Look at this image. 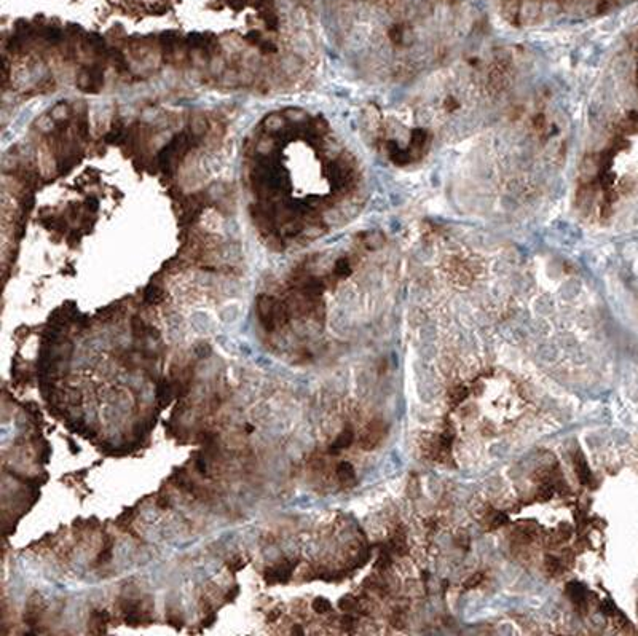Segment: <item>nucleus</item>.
<instances>
[{"mask_svg": "<svg viewBox=\"0 0 638 636\" xmlns=\"http://www.w3.org/2000/svg\"><path fill=\"white\" fill-rule=\"evenodd\" d=\"M188 148H190V137L185 133L174 136V139L158 155V163L163 167V171H169L176 161L184 158V155L188 152Z\"/></svg>", "mask_w": 638, "mask_h": 636, "instance_id": "nucleus-1", "label": "nucleus"}, {"mask_svg": "<svg viewBox=\"0 0 638 636\" xmlns=\"http://www.w3.org/2000/svg\"><path fill=\"white\" fill-rule=\"evenodd\" d=\"M276 306H278V300L273 299L270 295H259L255 300V309H257V317L262 324V327L267 330V332H273V330L278 327L276 324Z\"/></svg>", "mask_w": 638, "mask_h": 636, "instance_id": "nucleus-2", "label": "nucleus"}, {"mask_svg": "<svg viewBox=\"0 0 638 636\" xmlns=\"http://www.w3.org/2000/svg\"><path fill=\"white\" fill-rule=\"evenodd\" d=\"M385 435H386V424L382 419H373V421L367 424V428L364 429L361 438H359V445L364 450H373L382 443Z\"/></svg>", "mask_w": 638, "mask_h": 636, "instance_id": "nucleus-3", "label": "nucleus"}, {"mask_svg": "<svg viewBox=\"0 0 638 636\" xmlns=\"http://www.w3.org/2000/svg\"><path fill=\"white\" fill-rule=\"evenodd\" d=\"M298 565V560H284L278 566H271L263 572V579L267 584H287L294 569Z\"/></svg>", "mask_w": 638, "mask_h": 636, "instance_id": "nucleus-4", "label": "nucleus"}, {"mask_svg": "<svg viewBox=\"0 0 638 636\" xmlns=\"http://www.w3.org/2000/svg\"><path fill=\"white\" fill-rule=\"evenodd\" d=\"M174 396V386L173 383L166 380V378H161L160 383L157 384V401L160 407H168L169 402Z\"/></svg>", "mask_w": 638, "mask_h": 636, "instance_id": "nucleus-5", "label": "nucleus"}, {"mask_svg": "<svg viewBox=\"0 0 638 636\" xmlns=\"http://www.w3.org/2000/svg\"><path fill=\"white\" fill-rule=\"evenodd\" d=\"M108 620H110V615H108L106 609H103V611H93L90 619V632L94 635L106 633V625L108 624Z\"/></svg>", "mask_w": 638, "mask_h": 636, "instance_id": "nucleus-6", "label": "nucleus"}, {"mask_svg": "<svg viewBox=\"0 0 638 636\" xmlns=\"http://www.w3.org/2000/svg\"><path fill=\"white\" fill-rule=\"evenodd\" d=\"M177 42H179V35L176 32L161 33L160 43H161V48H163V56H165V61H171L173 53L176 50V46H177Z\"/></svg>", "mask_w": 638, "mask_h": 636, "instance_id": "nucleus-7", "label": "nucleus"}, {"mask_svg": "<svg viewBox=\"0 0 638 636\" xmlns=\"http://www.w3.org/2000/svg\"><path fill=\"white\" fill-rule=\"evenodd\" d=\"M88 78H90V93H96L99 91V88L103 86L104 83V69L98 64H94L91 67L85 69Z\"/></svg>", "mask_w": 638, "mask_h": 636, "instance_id": "nucleus-8", "label": "nucleus"}, {"mask_svg": "<svg viewBox=\"0 0 638 636\" xmlns=\"http://www.w3.org/2000/svg\"><path fill=\"white\" fill-rule=\"evenodd\" d=\"M354 440V432H353L351 428H346L340 432V435L337 437V440L332 443L330 446V453H337L343 448H348V446Z\"/></svg>", "mask_w": 638, "mask_h": 636, "instance_id": "nucleus-9", "label": "nucleus"}, {"mask_svg": "<svg viewBox=\"0 0 638 636\" xmlns=\"http://www.w3.org/2000/svg\"><path fill=\"white\" fill-rule=\"evenodd\" d=\"M567 593H568L569 600H571L573 603H576L578 606L584 603L586 597H587V592H586L584 585L579 584V582H571V584H568Z\"/></svg>", "mask_w": 638, "mask_h": 636, "instance_id": "nucleus-10", "label": "nucleus"}, {"mask_svg": "<svg viewBox=\"0 0 638 636\" xmlns=\"http://www.w3.org/2000/svg\"><path fill=\"white\" fill-rule=\"evenodd\" d=\"M86 43H88V46H90V50L93 53H96L98 56H107L108 48L104 42V38L98 35V33H90V35H86Z\"/></svg>", "mask_w": 638, "mask_h": 636, "instance_id": "nucleus-11", "label": "nucleus"}, {"mask_svg": "<svg viewBox=\"0 0 638 636\" xmlns=\"http://www.w3.org/2000/svg\"><path fill=\"white\" fill-rule=\"evenodd\" d=\"M574 468H576V475H578L579 482L582 485H589V482H590V472H589L586 459L582 458L581 453H578V455L574 456Z\"/></svg>", "mask_w": 638, "mask_h": 636, "instance_id": "nucleus-12", "label": "nucleus"}, {"mask_svg": "<svg viewBox=\"0 0 638 636\" xmlns=\"http://www.w3.org/2000/svg\"><path fill=\"white\" fill-rule=\"evenodd\" d=\"M337 477L343 485H353L356 480V473L350 463H340L337 468Z\"/></svg>", "mask_w": 638, "mask_h": 636, "instance_id": "nucleus-13", "label": "nucleus"}, {"mask_svg": "<svg viewBox=\"0 0 638 636\" xmlns=\"http://www.w3.org/2000/svg\"><path fill=\"white\" fill-rule=\"evenodd\" d=\"M163 297H165V292L158 286H153V284L144 290V301L147 304H158L163 301Z\"/></svg>", "mask_w": 638, "mask_h": 636, "instance_id": "nucleus-14", "label": "nucleus"}, {"mask_svg": "<svg viewBox=\"0 0 638 636\" xmlns=\"http://www.w3.org/2000/svg\"><path fill=\"white\" fill-rule=\"evenodd\" d=\"M148 329H150V327H147L145 322L142 321L139 316H133V319H131V332H133V336L136 338V340H142V338H145L148 335Z\"/></svg>", "mask_w": 638, "mask_h": 636, "instance_id": "nucleus-15", "label": "nucleus"}, {"mask_svg": "<svg viewBox=\"0 0 638 636\" xmlns=\"http://www.w3.org/2000/svg\"><path fill=\"white\" fill-rule=\"evenodd\" d=\"M112 549H113V540L110 537H107L106 539V544L103 545V550H101L99 557H98V563L99 565H104V563H107V561L112 558Z\"/></svg>", "mask_w": 638, "mask_h": 636, "instance_id": "nucleus-16", "label": "nucleus"}, {"mask_svg": "<svg viewBox=\"0 0 638 636\" xmlns=\"http://www.w3.org/2000/svg\"><path fill=\"white\" fill-rule=\"evenodd\" d=\"M313 611L315 612H318V614H325V612H329L330 609H332V604H330V601L329 600H325V598H322V597H319V598H316L315 601H313Z\"/></svg>", "mask_w": 638, "mask_h": 636, "instance_id": "nucleus-17", "label": "nucleus"}, {"mask_svg": "<svg viewBox=\"0 0 638 636\" xmlns=\"http://www.w3.org/2000/svg\"><path fill=\"white\" fill-rule=\"evenodd\" d=\"M467 397V389L463 386H457L450 392V402L452 405H460Z\"/></svg>", "mask_w": 638, "mask_h": 636, "instance_id": "nucleus-18", "label": "nucleus"}, {"mask_svg": "<svg viewBox=\"0 0 638 636\" xmlns=\"http://www.w3.org/2000/svg\"><path fill=\"white\" fill-rule=\"evenodd\" d=\"M244 566H246V560H244L243 557H240V555H236V557H232L230 560H227V568L232 572L241 571Z\"/></svg>", "mask_w": 638, "mask_h": 636, "instance_id": "nucleus-19", "label": "nucleus"}, {"mask_svg": "<svg viewBox=\"0 0 638 636\" xmlns=\"http://www.w3.org/2000/svg\"><path fill=\"white\" fill-rule=\"evenodd\" d=\"M338 606H340V609L342 611H345V612H351V611H354V609L357 607V600H354L353 597H343L340 601H338Z\"/></svg>", "mask_w": 638, "mask_h": 636, "instance_id": "nucleus-20", "label": "nucleus"}, {"mask_svg": "<svg viewBox=\"0 0 638 636\" xmlns=\"http://www.w3.org/2000/svg\"><path fill=\"white\" fill-rule=\"evenodd\" d=\"M335 274L337 276H340V277H346L350 273H351V268H350V263H348V260L346 259H340L337 263H335Z\"/></svg>", "mask_w": 638, "mask_h": 636, "instance_id": "nucleus-21", "label": "nucleus"}, {"mask_svg": "<svg viewBox=\"0 0 638 636\" xmlns=\"http://www.w3.org/2000/svg\"><path fill=\"white\" fill-rule=\"evenodd\" d=\"M43 38L50 43H58L61 40V31L56 28H46L43 31Z\"/></svg>", "mask_w": 638, "mask_h": 636, "instance_id": "nucleus-22", "label": "nucleus"}, {"mask_svg": "<svg viewBox=\"0 0 638 636\" xmlns=\"http://www.w3.org/2000/svg\"><path fill=\"white\" fill-rule=\"evenodd\" d=\"M391 544H392V547H394V550H396L397 553H404V552H405V549H407L405 536H404V534H399V533H397L396 536H392Z\"/></svg>", "mask_w": 638, "mask_h": 636, "instance_id": "nucleus-23", "label": "nucleus"}, {"mask_svg": "<svg viewBox=\"0 0 638 636\" xmlns=\"http://www.w3.org/2000/svg\"><path fill=\"white\" fill-rule=\"evenodd\" d=\"M546 568H547V571L551 572V574H557V572L562 571V563H560L559 558L547 557L546 558Z\"/></svg>", "mask_w": 638, "mask_h": 636, "instance_id": "nucleus-24", "label": "nucleus"}, {"mask_svg": "<svg viewBox=\"0 0 638 636\" xmlns=\"http://www.w3.org/2000/svg\"><path fill=\"white\" fill-rule=\"evenodd\" d=\"M168 624H169V625H173L174 628H182V627H184V619L179 617V614H177V612H176V614L169 612V614H168Z\"/></svg>", "mask_w": 638, "mask_h": 636, "instance_id": "nucleus-25", "label": "nucleus"}, {"mask_svg": "<svg viewBox=\"0 0 638 636\" xmlns=\"http://www.w3.org/2000/svg\"><path fill=\"white\" fill-rule=\"evenodd\" d=\"M390 563H391V558H390V555L386 553V552H383L382 555L378 557V560H377V563H375V568L377 569H386V568L390 566Z\"/></svg>", "mask_w": 638, "mask_h": 636, "instance_id": "nucleus-26", "label": "nucleus"}, {"mask_svg": "<svg viewBox=\"0 0 638 636\" xmlns=\"http://www.w3.org/2000/svg\"><path fill=\"white\" fill-rule=\"evenodd\" d=\"M484 580V574H474V576H471L469 579H467L466 582H464V587L466 588H474V587H477L480 582Z\"/></svg>", "mask_w": 638, "mask_h": 636, "instance_id": "nucleus-27", "label": "nucleus"}, {"mask_svg": "<svg viewBox=\"0 0 638 636\" xmlns=\"http://www.w3.org/2000/svg\"><path fill=\"white\" fill-rule=\"evenodd\" d=\"M507 522H509L507 515H504V513H498V515L495 517V520H493V526L496 528V526H499V525H506Z\"/></svg>", "mask_w": 638, "mask_h": 636, "instance_id": "nucleus-28", "label": "nucleus"}, {"mask_svg": "<svg viewBox=\"0 0 638 636\" xmlns=\"http://www.w3.org/2000/svg\"><path fill=\"white\" fill-rule=\"evenodd\" d=\"M265 21H267V28L268 29H276L278 28V18L275 15H271V13L265 18Z\"/></svg>", "mask_w": 638, "mask_h": 636, "instance_id": "nucleus-29", "label": "nucleus"}, {"mask_svg": "<svg viewBox=\"0 0 638 636\" xmlns=\"http://www.w3.org/2000/svg\"><path fill=\"white\" fill-rule=\"evenodd\" d=\"M196 469H198L201 475H208V466L205 463V459H196Z\"/></svg>", "mask_w": 638, "mask_h": 636, "instance_id": "nucleus-30", "label": "nucleus"}, {"mask_svg": "<svg viewBox=\"0 0 638 636\" xmlns=\"http://www.w3.org/2000/svg\"><path fill=\"white\" fill-rule=\"evenodd\" d=\"M260 50L263 53H275L276 51V46L273 43H270V42H260Z\"/></svg>", "mask_w": 638, "mask_h": 636, "instance_id": "nucleus-31", "label": "nucleus"}, {"mask_svg": "<svg viewBox=\"0 0 638 636\" xmlns=\"http://www.w3.org/2000/svg\"><path fill=\"white\" fill-rule=\"evenodd\" d=\"M157 505H158V507H161V509H166V507L171 505V499H169V496H168V495H166V496H161V498H158V501H157Z\"/></svg>", "mask_w": 638, "mask_h": 636, "instance_id": "nucleus-32", "label": "nucleus"}, {"mask_svg": "<svg viewBox=\"0 0 638 636\" xmlns=\"http://www.w3.org/2000/svg\"><path fill=\"white\" fill-rule=\"evenodd\" d=\"M246 40L250 43H260V33L259 32H249L246 35Z\"/></svg>", "mask_w": 638, "mask_h": 636, "instance_id": "nucleus-33", "label": "nucleus"}, {"mask_svg": "<svg viewBox=\"0 0 638 636\" xmlns=\"http://www.w3.org/2000/svg\"><path fill=\"white\" fill-rule=\"evenodd\" d=\"M238 595H240V587H238V585H235V587L232 588V592H228V593L225 595V600H227V601H233L236 597H238Z\"/></svg>", "mask_w": 638, "mask_h": 636, "instance_id": "nucleus-34", "label": "nucleus"}, {"mask_svg": "<svg viewBox=\"0 0 638 636\" xmlns=\"http://www.w3.org/2000/svg\"><path fill=\"white\" fill-rule=\"evenodd\" d=\"M280 615H281V607H275L273 611H271V612L267 615V620H268V622H275L278 617H280Z\"/></svg>", "mask_w": 638, "mask_h": 636, "instance_id": "nucleus-35", "label": "nucleus"}, {"mask_svg": "<svg viewBox=\"0 0 638 636\" xmlns=\"http://www.w3.org/2000/svg\"><path fill=\"white\" fill-rule=\"evenodd\" d=\"M215 620H217V615H215V614H209L208 617H206L205 620H203V627H206V628H208V627H211Z\"/></svg>", "mask_w": 638, "mask_h": 636, "instance_id": "nucleus-36", "label": "nucleus"}, {"mask_svg": "<svg viewBox=\"0 0 638 636\" xmlns=\"http://www.w3.org/2000/svg\"><path fill=\"white\" fill-rule=\"evenodd\" d=\"M86 206H88V209H90V211L94 212V211H98V206L99 204H98V201L94 200V198H88L86 200Z\"/></svg>", "mask_w": 638, "mask_h": 636, "instance_id": "nucleus-37", "label": "nucleus"}, {"mask_svg": "<svg viewBox=\"0 0 638 636\" xmlns=\"http://www.w3.org/2000/svg\"><path fill=\"white\" fill-rule=\"evenodd\" d=\"M342 624H343L345 628H351V627H354L356 622H354V619H353V617H350V615H346V617H343Z\"/></svg>", "mask_w": 638, "mask_h": 636, "instance_id": "nucleus-38", "label": "nucleus"}, {"mask_svg": "<svg viewBox=\"0 0 638 636\" xmlns=\"http://www.w3.org/2000/svg\"><path fill=\"white\" fill-rule=\"evenodd\" d=\"M602 611L605 612V614H611V611H613L611 603H609V601H605V603H602Z\"/></svg>", "mask_w": 638, "mask_h": 636, "instance_id": "nucleus-39", "label": "nucleus"}, {"mask_svg": "<svg viewBox=\"0 0 638 636\" xmlns=\"http://www.w3.org/2000/svg\"><path fill=\"white\" fill-rule=\"evenodd\" d=\"M292 635H303V630L300 625H294L292 627Z\"/></svg>", "mask_w": 638, "mask_h": 636, "instance_id": "nucleus-40", "label": "nucleus"}]
</instances>
